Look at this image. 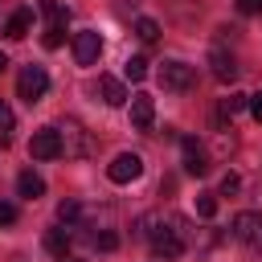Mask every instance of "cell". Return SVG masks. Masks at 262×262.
Instances as JSON below:
<instances>
[{
  "instance_id": "obj_30",
  "label": "cell",
  "mask_w": 262,
  "mask_h": 262,
  "mask_svg": "<svg viewBox=\"0 0 262 262\" xmlns=\"http://www.w3.org/2000/svg\"><path fill=\"white\" fill-rule=\"evenodd\" d=\"M57 262H78V258H57Z\"/></svg>"
},
{
  "instance_id": "obj_24",
  "label": "cell",
  "mask_w": 262,
  "mask_h": 262,
  "mask_svg": "<svg viewBox=\"0 0 262 262\" xmlns=\"http://www.w3.org/2000/svg\"><path fill=\"white\" fill-rule=\"evenodd\" d=\"M90 242H94L98 250H115V246H119V233H111V229H102V233H94Z\"/></svg>"
},
{
  "instance_id": "obj_8",
  "label": "cell",
  "mask_w": 262,
  "mask_h": 262,
  "mask_svg": "<svg viewBox=\"0 0 262 262\" xmlns=\"http://www.w3.org/2000/svg\"><path fill=\"white\" fill-rule=\"evenodd\" d=\"M233 237L262 250V213H237L233 217Z\"/></svg>"
},
{
  "instance_id": "obj_18",
  "label": "cell",
  "mask_w": 262,
  "mask_h": 262,
  "mask_svg": "<svg viewBox=\"0 0 262 262\" xmlns=\"http://www.w3.org/2000/svg\"><path fill=\"white\" fill-rule=\"evenodd\" d=\"M45 16H49V25H70V8L66 4H57V0H45Z\"/></svg>"
},
{
  "instance_id": "obj_17",
  "label": "cell",
  "mask_w": 262,
  "mask_h": 262,
  "mask_svg": "<svg viewBox=\"0 0 262 262\" xmlns=\"http://www.w3.org/2000/svg\"><path fill=\"white\" fill-rule=\"evenodd\" d=\"M57 221H61V225H78V221H82V205H78V201H61V205H57Z\"/></svg>"
},
{
  "instance_id": "obj_5",
  "label": "cell",
  "mask_w": 262,
  "mask_h": 262,
  "mask_svg": "<svg viewBox=\"0 0 262 262\" xmlns=\"http://www.w3.org/2000/svg\"><path fill=\"white\" fill-rule=\"evenodd\" d=\"M106 176H111L115 184H131V180L143 176V160H139L135 151H119V156L106 164Z\"/></svg>"
},
{
  "instance_id": "obj_14",
  "label": "cell",
  "mask_w": 262,
  "mask_h": 262,
  "mask_svg": "<svg viewBox=\"0 0 262 262\" xmlns=\"http://www.w3.org/2000/svg\"><path fill=\"white\" fill-rule=\"evenodd\" d=\"M16 192H20L25 201H37V196L45 192V180H41L37 172H20V176H16Z\"/></svg>"
},
{
  "instance_id": "obj_27",
  "label": "cell",
  "mask_w": 262,
  "mask_h": 262,
  "mask_svg": "<svg viewBox=\"0 0 262 262\" xmlns=\"http://www.w3.org/2000/svg\"><path fill=\"white\" fill-rule=\"evenodd\" d=\"M12 221H16V205L0 201V225H12Z\"/></svg>"
},
{
  "instance_id": "obj_12",
  "label": "cell",
  "mask_w": 262,
  "mask_h": 262,
  "mask_svg": "<svg viewBox=\"0 0 262 262\" xmlns=\"http://www.w3.org/2000/svg\"><path fill=\"white\" fill-rule=\"evenodd\" d=\"M29 25H33V8H16V12L8 16V25H4V37L20 41V37L29 33Z\"/></svg>"
},
{
  "instance_id": "obj_28",
  "label": "cell",
  "mask_w": 262,
  "mask_h": 262,
  "mask_svg": "<svg viewBox=\"0 0 262 262\" xmlns=\"http://www.w3.org/2000/svg\"><path fill=\"white\" fill-rule=\"evenodd\" d=\"M237 184H242V180H237L233 172H225V180H221V192H237Z\"/></svg>"
},
{
  "instance_id": "obj_26",
  "label": "cell",
  "mask_w": 262,
  "mask_h": 262,
  "mask_svg": "<svg viewBox=\"0 0 262 262\" xmlns=\"http://www.w3.org/2000/svg\"><path fill=\"white\" fill-rule=\"evenodd\" d=\"M246 106H250V115L262 123V90H258V94H246Z\"/></svg>"
},
{
  "instance_id": "obj_11",
  "label": "cell",
  "mask_w": 262,
  "mask_h": 262,
  "mask_svg": "<svg viewBox=\"0 0 262 262\" xmlns=\"http://www.w3.org/2000/svg\"><path fill=\"white\" fill-rule=\"evenodd\" d=\"M209 66H213V78H217V82H233V78H237V57L225 53V49H213V53H209Z\"/></svg>"
},
{
  "instance_id": "obj_10",
  "label": "cell",
  "mask_w": 262,
  "mask_h": 262,
  "mask_svg": "<svg viewBox=\"0 0 262 262\" xmlns=\"http://www.w3.org/2000/svg\"><path fill=\"white\" fill-rule=\"evenodd\" d=\"M180 147H184V172H188V176H205V172H209V164H205L201 143H196L192 135H184V139H180Z\"/></svg>"
},
{
  "instance_id": "obj_20",
  "label": "cell",
  "mask_w": 262,
  "mask_h": 262,
  "mask_svg": "<svg viewBox=\"0 0 262 262\" xmlns=\"http://www.w3.org/2000/svg\"><path fill=\"white\" fill-rule=\"evenodd\" d=\"M123 74H127L131 82H143V78H147V57H127Z\"/></svg>"
},
{
  "instance_id": "obj_25",
  "label": "cell",
  "mask_w": 262,
  "mask_h": 262,
  "mask_svg": "<svg viewBox=\"0 0 262 262\" xmlns=\"http://www.w3.org/2000/svg\"><path fill=\"white\" fill-rule=\"evenodd\" d=\"M242 16H262V0H233Z\"/></svg>"
},
{
  "instance_id": "obj_4",
  "label": "cell",
  "mask_w": 262,
  "mask_h": 262,
  "mask_svg": "<svg viewBox=\"0 0 262 262\" xmlns=\"http://www.w3.org/2000/svg\"><path fill=\"white\" fill-rule=\"evenodd\" d=\"M192 78H196V70H192L188 61H164V66H160V86L172 90V94H184V90L192 86Z\"/></svg>"
},
{
  "instance_id": "obj_16",
  "label": "cell",
  "mask_w": 262,
  "mask_h": 262,
  "mask_svg": "<svg viewBox=\"0 0 262 262\" xmlns=\"http://www.w3.org/2000/svg\"><path fill=\"white\" fill-rule=\"evenodd\" d=\"M135 37L147 41V45H156V41H160V25H156L151 16H139V20H135Z\"/></svg>"
},
{
  "instance_id": "obj_7",
  "label": "cell",
  "mask_w": 262,
  "mask_h": 262,
  "mask_svg": "<svg viewBox=\"0 0 262 262\" xmlns=\"http://www.w3.org/2000/svg\"><path fill=\"white\" fill-rule=\"evenodd\" d=\"M29 156H33V160H57V156H61L57 127H41V131H33V139H29Z\"/></svg>"
},
{
  "instance_id": "obj_1",
  "label": "cell",
  "mask_w": 262,
  "mask_h": 262,
  "mask_svg": "<svg viewBox=\"0 0 262 262\" xmlns=\"http://www.w3.org/2000/svg\"><path fill=\"white\" fill-rule=\"evenodd\" d=\"M135 237H143L156 258L172 262L188 250V221L176 217V213H147V217L135 221Z\"/></svg>"
},
{
  "instance_id": "obj_9",
  "label": "cell",
  "mask_w": 262,
  "mask_h": 262,
  "mask_svg": "<svg viewBox=\"0 0 262 262\" xmlns=\"http://www.w3.org/2000/svg\"><path fill=\"white\" fill-rule=\"evenodd\" d=\"M151 119H156V102H151V94H135V98H131V127H135V131H147Z\"/></svg>"
},
{
  "instance_id": "obj_3",
  "label": "cell",
  "mask_w": 262,
  "mask_h": 262,
  "mask_svg": "<svg viewBox=\"0 0 262 262\" xmlns=\"http://www.w3.org/2000/svg\"><path fill=\"white\" fill-rule=\"evenodd\" d=\"M45 90H49V74L41 70V66H25L20 74H16V94L33 106V102H41L45 98Z\"/></svg>"
},
{
  "instance_id": "obj_21",
  "label": "cell",
  "mask_w": 262,
  "mask_h": 262,
  "mask_svg": "<svg viewBox=\"0 0 262 262\" xmlns=\"http://www.w3.org/2000/svg\"><path fill=\"white\" fill-rule=\"evenodd\" d=\"M242 111H246V94L233 90L229 98H221V115H225V119H233V115H242Z\"/></svg>"
},
{
  "instance_id": "obj_22",
  "label": "cell",
  "mask_w": 262,
  "mask_h": 262,
  "mask_svg": "<svg viewBox=\"0 0 262 262\" xmlns=\"http://www.w3.org/2000/svg\"><path fill=\"white\" fill-rule=\"evenodd\" d=\"M61 41H66V29H61V25H45V37H41V45H45V49H57Z\"/></svg>"
},
{
  "instance_id": "obj_19",
  "label": "cell",
  "mask_w": 262,
  "mask_h": 262,
  "mask_svg": "<svg viewBox=\"0 0 262 262\" xmlns=\"http://www.w3.org/2000/svg\"><path fill=\"white\" fill-rule=\"evenodd\" d=\"M12 127H16V119H12V106L0 98V143H8V139H12Z\"/></svg>"
},
{
  "instance_id": "obj_23",
  "label": "cell",
  "mask_w": 262,
  "mask_h": 262,
  "mask_svg": "<svg viewBox=\"0 0 262 262\" xmlns=\"http://www.w3.org/2000/svg\"><path fill=\"white\" fill-rule=\"evenodd\" d=\"M213 213H217V196L213 192H201L196 196V217H213Z\"/></svg>"
},
{
  "instance_id": "obj_6",
  "label": "cell",
  "mask_w": 262,
  "mask_h": 262,
  "mask_svg": "<svg viewBox=\"0 0 262 262\" xmlns=\"http://www.w3.org/2000/svg\"><path fill=\"white\" fill-rule=\"evenodd\" d=\"M98 57H102V37H98L94 29L74 33V61H78V66H94Z\"/></svg>"
},
{
  "instance_id": "obj_15",
  "label": "cell",
  "mask_w": 262,
  "mask_h": 262,
  "mask_svg": "<svg viewBox=\"0 0 262 262\" xmlns=\"http://www.w3.org/2000/svg\"><path fill=\"white\" fill-rule=\"evenodd\" d=\"M45 250L57 254V258H66V250H70V229H49V233H45Z\"/></svg>"
},
{
  "instance_id": "obj_29",
  "label": "cell",
  "mask_w": 262,
  "mask_h": 262,
  "mask_svg": "<svg viewBox=\"0 0 262 262\" xmlns=\"http://www.w3.org/2000/svg\"><path fill=\"white\" fill-rule=\"evenodd\" d=\"M4 70H8V57H4V53H0V74H4Z\"/></svg>"
},
{
  "instance_id": "obj_13",
  "label": "cell",
  "mask_w": 262,
  "mask_h": 262,
  "mask_svg": "<svg viewBox=\"0 0 262 262\" xmlns=\"http://www.w3.org/2000/svg\"><path fill=\"white\" fill-rule=\"evenodd\" d=\"M98 90H102V102H106V106H123V102H127L123 82H119V78H111V74H106V78H98Z\"/></svg>"
},
{
  "instance_id": "obj_2",
  "label": "cell",
  "mask_w": 262,
  "mask_h": 262,
  "mask_svg": "<svg viewBox=\"0 0 262 262\" xmlns=\"http://www.w3.org/2000/svg\"><path fill=\"white\" fill-rule=\"evenodd\" d=\"M57 139H61V156H66V160H86L90 147H94L90 131H86L78 119H61V123H57Z\"/></svg>"
}]
</instances>
